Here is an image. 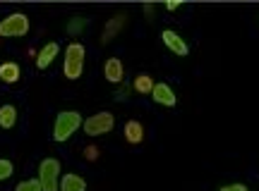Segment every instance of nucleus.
Segmentation results:
<instances>
[{
    "label": "nucleus",
    "instance_id": "9",
    "mask_svg": "<svg viewBox=\"0 0 259 191\" xmlns=\"http://www.w3.org/2000/svg\"><path fill=\"white\" fill-rule=\"evenodd\" d=\"M58 191H87V182L79 174H65L60 179V189Z\"/></svg>",
    "mask_w": 259,
    "mask_h": 191
},
{
    "label": "nucleus",
    "instance_id": "20",
    "mask_svg": "<svg viewBox=\"0 0 259 191\" xmlns=\"http://www.w3.org/2000/svg\"><path fill=\"white\" fill-rule=\"evenodd\" d=\"M166 10H168V12H176V10H178V3H168Z\"/></svg>",
    "mask_w": 259,
    "mask_h": 191
},
{
    "label": "nucleus",
    "instance_id": "15",
    "mask_svg": "<svg viewBox=\"0 0 259 191\" xmlns=\"http://www.w3.org/2000/svg\"><path fill=\"white\" fill-rule=\"evenodd\" d=\"M15 191H44V189H41V182H38V179H24V182L17 184Z\"/></svg>",
    "mask_w": 259,
    "mask_h": 191
},
{
    "label": "nucleus",
    "instance_id": "4",
    "mask_svg": "<svg viewBox=\"0 0 259 191\" xmlns=\"http://www.w3.org/2000/svg\"><path fill=\"white\" fill-rule=\"evenodd\" d=\"M29 31V17L22 15V12H15L0 22V36H8V38H15V36H24Z\"/></svg>",
    "mask_w": 259,
    "mask_h": 191
},
{
    "label": "nucleus",
    "instance_id": "18",
    "mask_svg": "<svg viewBox=\"0 0 259 191\" xmlns=\"http://www.w3.org/2000/svg\"><path fill=\"white\" fill-rule=\"evenodd\" d=\"M221 191H247V186L245 184H231V186H223Z\"/></svg>",
    "mask_w": 259,
    "mask_h": 191
},
{
    "label": "nucleus",
    "instance_id": "3",
    "mask_svg": "<svg viewBox=\"0 0 259 191\" xmlns=\"http://www.w3.org/2000/svg\"><path fill=\"white\" fill-rule=\"evenodd\" d=\"M38 182L44 191H58L60 189V163L56 158H46L38 167Z\"/></svg>",
    "mask_w": 259,
    "mask_h": 191
},
{
    "label": "nucleus",
    "instance_id": "13",
    "mask_svg": "<svg viewBox=\"0 0 259 191\" xmlns=\"http://www.w3.org/2000/svg\"><path fill=\"white\" fill-rule=\"evenodd\" d=\"M125 139H127L130 144H139V141L144 139V129H142V124L135 122V119L127 122V124H125Z\"/></svg>",
    "mask_w": 259,
    "mask_h": 191
},
{
    "label": "nucleus",
    "instance_id": "10",
    "mask_svg": "<svg viewBox=\"0 0 259 191\" xmlns=\"http://www.w3.org/2000/svg\"><path fill=\"white\" fill-rule=\"evenodd\" d=\"M103 74H106L108 82L118 84L122 79V62L118 60V57H111V60L106 62V67H103Z\"/></svg>",
    "mask_w": 259,
    "mask_h": 191
},
{
    "label": "nucleus",
    "instance_id": "19",
    "mask_svg": "<svg viewBox=\"0 0 259 191\" xmlns=\"http://www.w3.org/2000/svg\"><path fill=\"white\" fill-rule=\"evenodd\" d=\"M96 153H99L96 148H87V158H89V160H92V158H96Z\"/></svg>",
    "mask_w": 259,
    "mask_h": 191
},
{
    "label": "nucleus",
    "instance_id": "6",
    "mask_svg": "<svg viewBox=\"0 0 259 191\" xmlns=\"http://www.w3.org/2000/svg\"><path fill=\"white\" fill-rule=\"evenodd\" d=\"M161 38H163V43H166L168 50H173V53L180 55V57H185V55L190 53V48H187L185 38H180L176 31H168V29H166V31L161 34Z\"/></svg>",
    "mask_w": 259,
    "mask_h": 191
},
{
    "label": "nucleus",
    "instance_id": "16",
    "mask_svg": "<svg viewBox=\"0 0 259 191\" xmlns=\"http://www.w3.org/2000/svg\"><path fill=\"white\" fill-rule=\"evenodd\" d=\"M12 172H15L12 163H10V160H0V179H8Z\"/></svg>",
    "mask_w": 259,
    "mask_h": 191
},
{
    "label": "nucleus",
    "instance_id": "5",
    "mask_svg": "<svg viewBox=\"0 0 259 191\" xmlns=\"http://www.w3.org/2000/svg\"><path fill=\"white\" fill-rule=\"evenodd\" d=\"M115 124V119H113L111 112H96L92 115L89 119H84V132L89 134V137H101V134H108Z\"/></svg>",
    "mask_w": 259,
    "mask_h": 191
},
{
    "label": "nucleus",
    "instance_id": "8",
    "mask_svg": "<svg viewBox=\"0 0 259 191\" xmlns=\"http://www.w3.org/2000/svg\"><path fill=\"white\" fill-rule=\"evenodd\" d=\"M58 50H60V46H58L56 41H53V43H46V46L41 48V53L36 55V67H38V70H46L48 65L56 60Z\"/></svg>",
    "mask_w": 259,
    "mask_h": 191
},
{
    "label": "nucleus",
    "instance_id": "12",
    "mask_svg": "<svg viewBox=\"0 0 259 191\" xmlns=\"http://www.w3.org/2000/svg\"><path fill=\"white\" fill-rule=\"evenodd\" d=\"M0 79L5 84H15L19 79V67L15 62H3L0 65Z\"/></svg>",
    "mask_w": 259,
    "mask_h": 191
},
{
    "label": "nucleus",
    "instance_id": "14",
    "mask_svg": "<svg viewBox=\"0 0 259 191\" xmlns=\"http://www.w3.org/2000/svg\"><path fill=\"white\" fill-rule=\"evenodd\" d=\"M154 86H156V84H154V79H151L149 74H139L137 79H135V89H137L139 93H151Z\"/></svg>",
    "mask_w": 259,
    "mask_h": 191
},
{
    "label": "nucleus",
    "instance_id": "2",
    "mask_svg": "<svg viewBox=\"0 0 259 191\" xmlns=\"http://www.w3.org/2000/svg\"><path fill=\"white\" fill-rule=\"evenodd\" d=\"M84 70V46L82 43H70L67 50H65V65H63V72L67 79H79Z\"/></svg>",
    "mask_w": 259,
    "mask_h": 191
},
{
    "label": "nucleus",
    "instance_id": "11",
    "mask_svg": "<svg viewBox=\"0 0 259 191\" xmlns=\"http://www.w3.org/2000/svg\"><path fill=\"white\" fill-rule=\"evenodd\" d=\"M15 122H17V110H15V105H3V108H0V127L12 129Z\"/></svg>",
    "mask_w": 259,
    "mask_h": 191
},
{
    "label": "nucleus",
    "instance_id": "7",
    "mask_svg": "<svg viewBox=\"0 0 259 191\" xmlns=\"http://www.w3.org/2000/svg\"><path fill=\"white\" fill-rule=\"evenodd\" d=\"M151 98L156 100L158 105H168V108H173V105L178 103L176 93H173V89H170L168 84H156L154 91H151Z\"/></svg>",
    "mask_w": 259,
    "mask_h": 191
},
{
    "label": "nucleus",
    "instance_id": "17",
    "mask_svg": "<svg viewBox=\"0 0 259 191\" xmlns=\"http://www.w3.org/2000/svg\"><path fill=\"white\" fill-rule=\"evenodd\" d=\"M120 24H122V17H115V22H113V27H111V24L106 27V36H103V41H108V38H111L113 34L118 31V27H120Z\"/></svg>",
    "mask_w": 259,
    "mask_h": 191
},
{
    "label": "nucleus",
    "instance_id": "1",
    "mask_svg": "<svg viewBox=\"0 0 259 191\" xmlns=\"http://www.w3.org/2000/svg\"><path fill=\"white\" fill-rule=\"evenodd\" d=\"M82 124H84V119L79 112H74V110H63V112H58V117H56L53 139H56V141H67Z\"/></svg>",
    "mask_w": 259,
    "mask_h": 191
}]
</instances>
